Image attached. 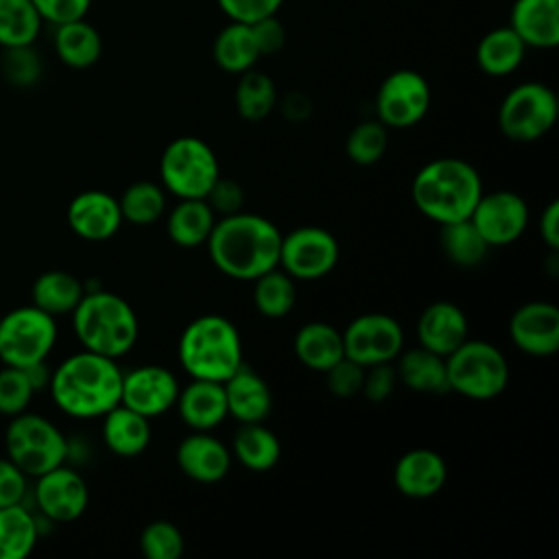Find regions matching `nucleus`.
Listing matches in <instances>:
<instances>
[{
    "mask_svg": "<svg viewBox=\"0 0 559 559\" xmlns=\"http://www.w3.org/2000/svg\"><path fill=\"white\" fill-rule=\"evenodd\" d=\"M280 227L251 212L221 216L205 242L212 264L231 280L253 282L280 262Z\"/></svg>",
    "mask_w": 559,
    "mask_h": 559,
    "instance_id": "nucleus-1",
    "label": "nucleus"
},
{
    "mask_svg": "<svg viewBox=\"0 0 559 559\" xmlns=\"http://www.w3.org/2000/svg\"><path fill=\"white\" fill-rule=\"evenodd\" d=\"M55 406L76 419H96L120 404L122 369L114 358L81 349L50 371Z\"/></svg>",
    "mask_w": 559,
    "mask_h": 559,
    "instance_id": "nucleus-2",
    "label": "nucleus"
},
{
    "mask_svg": "<svg viewBox=\"0 0 559 559\" xmlns=\"http://www.w3.org/2000/svg\"><path fill=\"white\" fill-rule=\"evenodd\" d=\"M480 194L478 170L461 157H437L424 164L411 183L415 207L437 225L469 218Z\"/></svg>",
    "mask_w": 559,
    "mask_h": 559,
    "instance_id": "nucleus-3",
    "label": "nucleus"
},
{
    "mask_svg": "<svg viewBox=\"0 0 559 559\" xmlns=\"http://www.w3.org/2000/svg\"><path fill=\"white\" fill-rule=\"evenodd\" d=\"M72 328L83 349L107 356H127L140 336V321L131 304L105 288L85 290L72 310Z\"/></svg>",
    "mask_w": 559,
    "mask_h": 559,
    "instance_id": "nucleus-4",
    "label": "nucleus"
},
{
    "mask_svg": "<svg viewBox=\"0 0 559 559\" xmlns=\"http://www.w3.org/2000/svg\"><path fill=\"white\" fill-rule=\"evenodd\" d=\"M177 356L190 378L216 382H225L245 362L240 332L223 314L192 319L179 336Z\"/></svg>",
    "mask_w": 559,
    "mask_h": 559,
    "instance_id": "nucleus-5",
    "label": "nucleus"
},
{
    "mask_svg": "<svg viewBox=\"0 0 559 559\" xmlns=\"http://www.w3.org/2000/svg\"><path fill=\"white\" fill-rule=\"evenodd\" d=\"M445 369L450 391L478 402L498 397L511 378L502 349L489 341L469 336L445 356Z\"/></svg>",
    "mask_w": 559,
    "mask_h": 559,
    "instance_id": "nucleus-6",
    "label": "nucleus"
},
{
    "mask_svg": "<svg viewBox=\"0 0 559 559\" xmlns=\"http://www.w3.org/2000/svg\"><path fill=\"white\" fill-rule=\"evenodd\" d=\"M4 445L7 456L33 478L63 465L70 456L66 435L50 419L26 411L11 417L4 432Z\"/></svg>",
    "mask_w": 559,
    "mask_h": 559,
    "instance_id": "nucleus-7",
    "label": "nucleus"
},
{
    "mask_svg": "<svg viewBox=\"0 0 559 559\" xmlns=\"http://www.w3.org/2000/svg\"><path fill=\"white\" fill-rule=\"evenodd\" d=\"M218 175L214 148L197 135L170 140L159 157L162 188L177 199H205Z\"/></svg>",
    "mask_w": 559,
    "mask_h": 559,
    "instance_id": "nucleus-8",
    "label": "nucleus"
},
{
    "mask_svg": "<svg viewBox=\"0 0 559 559\" xmlns=\"http://www.w3.org/2000/svg\"><path fill=\"white\" fill-rule=\"evenodd\" d=\"M57 319L37 306H20L0 317V360L28 369L46 362L57 343Z\"/></svg>",
    "mask_w": 559,
    "mask_h": 559,
    "instance_id": "nucleus-9",
    "label": "nucleus"
},
{
    "mask_svg": "<svg viewBox=\"0 0 559 559\" xmlns=\"http://www.w3.org/2000/svg\"><path fill=\"white\" fill-rule=\"evenodd\" d=\"M557 114L555 92L539 81H524L504 94L498 107V129L507 140L528 144L555 127Z\"/></svg>",
    "mask_w": 559,
    "mask_h": 559,
    "instance_id": "nucleus-10",
    "label": "nucleus"
},
{
    "mask_svg": "<svg viewBox=\"0 0 559 559\" xmlns=\"http://www.w3.org/2000/svg\"><path fill=\"white\" fill-rule=\"evenodd\" d=\"M338 240L332 231L317 225H304L282 234L277 266L295 282H312L332 273L338 264Z\"/></svg>",
    "mask_w": 559,
    "mask_h": 559,
    "instance_id": "nucleus-11",
    "label": "nucleus"
},
{
    "mask_svg": "<svg viewBox=\"0 0 559 559\" xmlns=\"http://www.w3.org/2000/svg\"><path fill=\"white\" fill-rule=\"evenodd\" d=\"M430 107V85L417 70H395L376 92V120L386 129H411L424 120Z\"/></svg>",
    "mask_w": 559,
    "mask_h": 559,
    "instance_id": "nucleus-12",
    "label": "nucleus"
},
{
    "mask_svg": "<svg viewBox=\"0 0 559 559\" xmlns=\"http://www.w3.org/2000/svg\"><path fill=\"white\" fill-rule=\"evenodd\" d=\"M345 356L362 367L393 362L404 349V330L391 314H358L343 330Z\"/></svg>",
    "mask_w": 559,
    "mask_h": 559,
    "instance_id": "nucleus-13",
    "label": "nucleus"
},
{
    "mask_svg": "<svg viewBox=\"0 0 559 559\" xmlns=\"http://www.w3.org/2000/svg\"><path fill=\"white\" fill-rule=\"evenodd\" d=\"M528 203L513 190H483L469 216L489 247H507L520 240L528 227Z\"/></svg>",
    "mask_w": 559,
    "mask_h": 559,
    "instance_id": "nucleus-14",
    "label": "nucleus"
},
{
    "mask_svg": "<svg viewBox=\"0 0 559 559\" xmlns=\"http://www.w3.org/2000/svg\"><path fill=\"white\" fill-rule=\"evenodd\" d=\"M177 376L164 365H140L131 371H122L120 404L153 419L175 408L179 395Z\"/></svg>",
    "mask_w": 559,
    "mask_h": 559,
    "instance_id": "nucleus-15",
    "label": "nucleus"
},
{
    "mask_svg": "<svg viewBox=\"0 0 559 559\" xmlns=\"http://www.w3.org/2000/svg\"><path fill=\"white\" fill-rule=\"evenodd\" d=\"M35 504L50 522H74L90 504V489L85 478L66 463L37 476Z\"/></svg>",
    "mask_w": 559,
    "mask_h": 559,
    "instance_id": "nucleus-16",
    "label": "nucleus"
},
{
    "mask_svg": "<svg viewBox=\"0 0 559 559\" xmlns=\"http://www.w3.org/2000/svg\"><path fill=\"white\" fill-rule=\"evenodd\" d=\"M509 336L526 356H555L559 352V308L550 301L522 304L509 319Z\"/></svg>",
    "mask_w": 559,
    "mask_h": 559,
    "instance_id": "nucleus-17",
    "label": "nucleus"
},
{
    "mask_svg": "<svg viewBox=\"0 0 559 559\" xmlns=\"http://www.w3.org/2000/svg\"><path fill=\"white\" fill-rule=\"evenodd\" d=\"M181 474L201 485L221 483L231 469V450L210 430H190L175 452Z\"/></svg>",
    "mask_w": 559,
    "mask_h": 559,
    "instance_id": "nucleus-18",
    "label": "nucleus"
},
{
    "mask_svg": "<svg viewBox=\"0 0 559 559\" xmlns=\"http://www.w3.org/2000/svg\"><path fill=\"white\" fill-rule=\"evenodd\" d=\"M70 229L90 242L109 240L122 227V214L118 199L105 190L79 192L68 205Z\"/></svg>",
    "mask_w": 559,
    "mask_h": 559,
    "instance_id": "nucleus-19",
    "label": "nucleus"
},
{
    "mask_svg": "<svg viewBox=\"0 0 559 559\" xmlns=\"http://www.w3.org/2000/svg\"><path fill=\"white\" fill-rule=\"evenodd\" d=\"M448 480V465L437 450L413 448L404 452L393 467L395 489L413 500L437 496Z\"/></svg>",
    "mask_w": 559,
    "mask_h": 559,
    "instance_id": "nucleus-20",
    "label": "nucleus"
},
{
    "mask_svg": "<svg viewBox=\"0 0 559 559\" xmlns=\"http://www.w3.org/2000/svg\"><path fill=\"white\" fill-rule=\"evenodd\" d=\"M415 332L421 347L445 358L469 336V321L456 304L432 301L421 310Z\"/></svg>",
    "mask_w": 559,
    "mask_h": 559,
    "instance_id": "nucleus-21",
    "label": "nucleus"
},
{
    "mask_svg": "<svg viewBox=\"0 0 559 559\" xmlns=\"http://www.w3.org/2000/svg\"><path fill=\"white\" fill-rule=\"evenodd\" d=\"M225 400L227 415L238 424H255L264 421L273 408V393L266 380L251 369L249 365H240L225 382Z\"/></svg>",
    "mask_w": 559,
    "mask_h": 559,
    "instance_id": "nucleus-22",
    "label": "nucleus"
},
{
    "mask_svg": "<svg viewBox=\"0 0 559 559\" xmlns=\"http://www.w3.org/2000/svg\"><path fill=\"white\" fill-rule=\"evenodd\" d=\"M175 406L181 421L190 430L212 432L216 426H221L229 417L225 386L223 382H216V380L190 378V382L179 389Z\"/></svg>",
    "mask_w": 559,
    "mask_h": 559,
    "instance_id": "nucleus-23",
    "label": "nucleus"
},
{
    "mask_svg": "<svg viewBox=\"0 0 559 559\" xmlns=\"http://www.w3.org/2000/svg\"><path fill=\"white\" fill-rule=\"evenodd\" d=\"M509 26L526 48L552 50L559 46V0H515Z\"/></svg>",
    "mask_w": 559,
    "mask_h": 559,
    "instance_id": "nucleus-24",
    "label": "nucleus"
},
{
    "mask_svg": "<svg viewBox=\"0 0 559 559\" xmlns=\"http://www.w3.org/2000/svg\"><path fill=\"white\" fill-rule=\"evenodd\" d=\"M100 435L109 452L122 459H133L151 443V419L124 404H116L103 415Z\"/></svg>",
    "mask_w": 559,
    "mask_h": 559,
    "instance_id": "nucleus-25",
    "label": "nucleus"
},
{
    "mask_svg": "<svg viewBox=\"0 0 559 559\" xmlns=\"http://www.w3.org/2000/svg\"><path fill=\"white\" fill-rule=\"evenodd\" d=\"M293 349L306 369L325 373L345 356L343 332L325 321H308L297 330Z\"/></svg>",
    "mask_w": 559,
    "mask_h": 559,
    "instance_id": "nucleus-26",
    "label": "nucleus"
},
{
    "mask_svg": "<svg viewBox=\"0 0 559 559\" xmlns=\"http://www.w3.org/2000/svg\"><path fill=\"white\" fill-rule=\"evenodd\" d=\"M395 360L397 382H402L408 391L426 395H441L450 391L443 356L417 345L400 352Z\"/></svg>",
    "mask_w": 559,
    "mask_h": 559,
    "instance_id": "nucleus-27",
    "label": "nucleus"
},
{
    "mask_svg": "<svg viewBox=\"0 0 559 559\" xmlns=\"http://www.w3.org/2000/svg\"><path fill=\"white\" fill-rule=\"evenodd\" d=\"M231 456L249 472H269L282 459V443L264 421L240 424L231 439Z\"/></svg>",
    "mask_w": 559,
    "mask_h": 559,
    "instance_id": "nucleus-28",
    "label": "nucleus"
},
{
    "mask_svg": "<svg viewBox=\"0 0 559 559\" xmlns=\"http://www.w3.org/2000/svg\"><path fill=\"white\" fill-rule=\"evenodd\" d=\"M216 214L205 199H179L166 216V234L181 249H197L207 242Z\"/></svg>",
    "mask_w": 559,
    "mask_h": 559,
    "instance_id": "nucleus-29",
    "label": "nucleus"
},
{
    "mask_svg": "<svg viewBox=\"0 0 559 559\" xmlns=\"http://www.w3.org/2000/svg\"><path fill=\"white\" fill-rule=\"evenodd\" d=\"M52 44L57 57L74 70L92 68L103 52L100 33L85 17L57 24Z\"/></svg>",
    "mask_w": 559,
    "mask_h": 559,
    "instance_id": "nucleus-30",
    "label": "nucleus"
},
{
    "mask_svg": "<svg viewBox=\"0 0 559 559\" xmlns=\"http://www.w3.org/2000/svg\"><path fill=\"white\" fill-rule=\"evenodd\" d=\"M526 50L528 48L511 26H498L480 37L476 63L487 76H509L522 66Z\"/></svg>",
    "mask_w": 559,
    "mask_h": 559,
    "instance_id": "nucleus-31",
    "label": "nucleus"
},
{
    "mask_svg": "<svg viewBox=\"0 0 559 559\" xmlns=\"http://www.w3.org/2000/svg\"><path fill=\"white\" fill-rule=\"evenodd\" d=\"M212 55L216 66L229 74H242L255 68L258 59L262 57L251 31V24L229 22L214 39Z\"/></svg>",
    "mask_w": 559,
    "mask_h": 559,
    "instance_id": "nucleus-32",
    "label": "nucleus"
},
{
    "mask_svg": "<svg viewBox=\"0 0 559 559\" xmlns=\"http://www.w3.org/2000/svg\"><path fill=\"white\" fill-rule=\"evenodd\" d=\"M85 295V284L68 273V271H46L41 273L31 288L33 306L52 314L55 319L61 314H72L81 297Z\"/></svg>",
    "mask_w": 559,
    "mask_h": 559,
    "instance_id": "nucleus-33",
    "label": "nucleus"
},
{
    "mask_svg": "<svg viewBox=\"0 0 559 559\" xmlns=\"http://www.w3.org/2000/svg\"><path fill=\"white\" fill-rule=\"evenodd\" d=\"M39 539V522L22 502L0 507V559H24Z\"/></svg>",
    "mask_w": 559,
    "mask_h": 559,
    "instance_id": "nucleus-34",
    "label": "nucleus"
},
{
    "mask_svg": "<svg viewBox=\"0 0 559 559\" xmlns=\"http://www.w3.org/2000/svg\"><path fill=\"white\" fill-rule=\"evenodd\" d=\"M251 299L264 319H284L297 306V284L286 271L275 266L253 280Z\"/></svg>",
    "mask_w": 559,
    "mask_h": 559,
    "instance_id": "nucleus-35",
    "label": "nucleus"
},
{
    "mask_svg": "<svg viewBox=\"0 0 559 559\" xmlns=\"http://www.w3.org/2000/svg\"><path fill=\"white\" fill-rule=\"evenodd\" d=\"M439 227L441 251L454 266L474 269L480 262H485L491 247L485 242V238L469 218L445 223Z\"/></svg>",
    "mask_w": 559,
    "mask_h": 559,
    "instance_id": "nucleus-36",
    "label": "nucleus"
},
{
    "mask_svg": "<svg viewBox=\"0 0 559 559\" xmlns=\"http://www.w3.org/2000/svg\"><path fill=\"white\" fill-rule=\"evenodd\" d=\"M238 85L234 92L236 111L247 122L264 120L277 107V87L273 79L260 70H247L238 74Z\"/></svg>",
    "mask_w": 559,
    "mask_h": 559,
    "instance_id": "nucleus-37",
    "label": "nucleus"
},
{
    "mask_svg": "<svg viewBox=\"0 0 559 559\" xmlns=\"http://www.w3.org/2000/svg\"><path fill=\"white\" fill-rule=\"evenodd\" d=\"M44 20L33 0H0V46H33Z\"/></svg>",
    "mask_w": 559,
    "mask_h": 559,
    "instance_id": "nucleus-38",
    "label": "nucleus"
},
{
    "mask_svg": "<svg viewBox=\"0 0 559 559\" xmlns=\"http://www.w3.org/2000/svg\"><path fill=\"white\" fill-rule=\"evenodd\" d=\"M122 221L131 225H153L166 212V190L155 181H135L118 199Z\"/></svg>",
    "mask_w": 559,
    "mask_h": 559,
    "instance_id": "nucleus-39",
    "label": "nucleus"
},
{
    "mask_svg": "<svg viewBox=\"0 0 559 559\" xmlns=\"http://www.w3.org/2000/svg\"><path fill=\"white\" fill-rule=\"evenodd\" d=\"M389 146V129L380 120L358 122L345 140V153L349 162L358 166H371L380 162Z\"/></svg>",
    "mask_w": 559,
    "mask_h": 559,
    "instance_id": "nucleus-40",
    "label": "nucleus"
},
{
    "mask_svg": "<svg viewBox=\"0 0 559 559\" xmlns=\"http://www.w3.org/2000/svg\"><path fill=\"white\" fill-rule=\"evenodd\" d=\"M140 550L146 559H181L186 539L170 520H153L140 533Z\"/></svg>",
    "mask_w": 559,
    "mask_h": 559,
    "instance_id": "nucleus-41",
    "label": "nucleus"
},
{
    "mask_svg": "<svg viewBox=\"0 0 559 559\" xmlns=\"http://www.w3.org/2000/svg\"><path fill=\"white\" fill-rule=\"evenodd\" d=\"M35 395L31 376L22 367L4 365L0 369V415L15 417L24 413Z\"/></svg>",
    "mask_w": 559,
    "mask_h": 559,
    "instance_id": "nucleus-42",
    "label": "nucleus"
},
{
    "mask_svg": "<svg viewBox=\"0 0 559 559\" xmlns=\"http://www.w3.org/2000/svg\"><path fill=\"white\" fill-rule=\"evenodd\" d=\"M2 74L9 83L17 87H28L41 76V61L33 46L4 48L2 55Z\"/></svg>",
    "mask_w": 559,
    "mask_h": 559,
    "instance_id": "nucleus-43",
    "label": "nucleus"
},
{
    "mask_svg": "<svg viewBox=\"0 0 559 559\" xmlns=\"http://www.w3.org/2000/svg\"><path fill=\"white\" fill-rule=\"evenodd\" d=\"M325 384L328 391L336 397H354L362 389V378H365V367L354 362L352 358L343 356L336 365H332L325 373Z\"/></svg>",
    "mask_w": 559,
    "mask_h": 559,
    "instance_id": "nucleus-44",
    "label": "nucleus"
},
{
    "mask_svg": "<svg viewBox=\"0 0 559 559\" xmlns=\"http://www.w3.org/2000/svg\"><path fill=\"white\" fill-rule=\"evenodd\" d=\"M205 201L212 207V212L216 214V218L238 214L245 210V190L238 181L218 175V179L210 188Z\"/></svg>",
    "mask_w": 559,
    "mask_h": 559,
    "instance_id": "nucleus-45",
    "label": "nucleus"
},
{
    "mask_svg": "<svg viewBox=\"0 0 559 559\" xmlns=\"http://www.w3.org/2000/svg\"><path fill=\"white\" fill-rule=\"evenodd\" d=\"M216 4L229 22L255 24L269 15H277L284 0H216Z\"/></svg>",
    "mask_w": 559,
    "mask_h": 559,
    "instance_id": "nucleus-46",
    "label": "nucleus"
},
{
    "mask_svg": "<svg viewBox=\"0 0 559 559\" xmlns=\"http://www.w3.org/2000/svg\"><path fill=\"white\" fill-rule=\"evenodd\" d=\"M397 386V371L393 362H380V365H371L365 367V378H362V389L360 393L373 402L380 404L384 400L391 397V393Z\"/></svg>",
    "mask_w": 559,
    "mask_h": 559,
    "instance_id": "nucleus-47",
    "label": "nucleus"
},
{
    "mask_svg": "<svg viewBox=\"0 0 559 559\" xmlns=\"http://www.w3.org/2000/svg\"><path fill=\"white\" fill-rule=\"evenodd\" d=\"M41 20L57 26L87 15L92 0H33Z\"/></svg>",
    "mask_w": 559,
    "mask_h": 559,
    "instance_id": "nucleus-48",
    "label": "nucleus"
},
{
    "mask_svg": "<svg viewBox=\"0 0 559 559\" xmlns=\"http://www.w3.org/2000/svg\"><path fill=\"white\" fill-rule=\"evenodd\" d=\"M26 478L28 476L9 456H0V507L24 502Z\"/></svg>",
    "mask_w": 559,
    "mask_h": 559,
    "instance_id": "nucleus-49",
    "label": "nucleus"
},
{
    "mask_svg": "<svg viewBox=\"0 0 559 559\" xmlns=\"http://www.w3.org/2000/svg\"><path fill=\"white\" fill-rule=\"evenodd\" d=\"M258 50L262 57L266 55H275L284 48L286 44V31L282 26V22L277 20V15H269L255 24H251Z\"/></svg>",
    "mask_w": 559,
    "mask_h": 559,
    "instance_id": "nucleus-50",
    "label": "nucleus"
},
{
    "mask_svg": "<svg viewBox=\"0 0 559 559\" xmlns=\"http://www.w3.org/2000/svg\"><path fill=\"white\" fill-rule=\"evenodd\" d=\"M277 107L282 111V116L293 124L306 122L312 116V100L304 92H297V90L286 92L282 98H277Z\"/></svg>",
    "mask_w": 559,
    "mask_h": 559,
    "instance_id": "nucleus-51",
    "label": "nucleus"
},
{
    "mask_svg": "<svg viewBox=\"0 0 559 559\" xmlns=\"http://www.w3.org/2000/svg\"><path fill=\"white\" fill-rule=\"evenodd\" d=\"M539 236L550 251H559V201H550L539 216Z\"/></svg>",
    "mask_w": 559,
    "mask_h": 559,
    "instance_id": "nucleus-52",
    "label": "nucleus"
}]
</instances>
